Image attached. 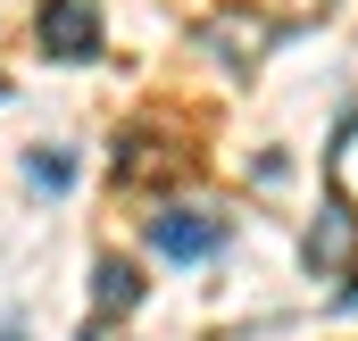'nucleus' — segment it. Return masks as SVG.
I'll return each mask as SVG.
<instances>
[{
	"mask_svg": "<svg viewBox=\"0 0 358 341\" xmlns=\"http://www.w3.org/2000/svg\"><path fill=\"white\" fill-rule=\"evenodd\" d=\"M225 233H234V225H225L217 208H159V217H150V242L167 258H217Z\"/></svg>",
	"mask_w": 358,
	"mask_h": 341,
	"instance_id": "obj_1",
	"label": "nucleus"
},
{
	"mask_svg": "<svg viewBox=\"0 0 358 341\" xmlns=\"http://www.w3.org/2000/svg\"><path fill=\"white\" fill-rule=\"evenodd\" d=\"M34 42H42L50 59H92V50H100L92 0H42V25H34Z\"/></svg>",
	"mask_w": 358,
	"mask_h": 341,
	"instance_id": "obj_2",
	"label": "nucleus"
},
{
	"mask_svg": "<svg viewBox=\"0 0 358 341\" xmlns=\"http://www.w3.org/2000/svg\"><path fill=\"white\" fill-rule=\"evenodd\" d=\"M100 308H134V266H100Z\"/></svg>",
	"mask_w": 358,
	"mask_h": 341,
	"instance_id": "obj_3",
	"label": "nucleus"
},
{
	"mask_svg": "<svg viewBox=\"0 0 358 341\" xmlns=\"http://www.w3.org/2000/svg\"><path fill=\"white\" fill-rule=\"evenodd\" d=\"M25 175H34V183H67V175H76V167H67V159H50V150H42V159H25Z\"/></svg>",
	"mask_w": 358,
	"mask_h": 341,
	"instance_id": "obj_4",
	"label": "nucleus"
},
{
	"mask_svg": "<svg viewBox=\"0 0 358 341\" xmlns=\"http://www.w3.org/2000/svg\"><path fill=\"white\" fill-rule=\"evenodd\" d=\"M0 341H25V333H0Z\"/></svg>",
	"mask_w": 358,
	"mask_h": 341,
	"instance_id": "obj_5",
	"label": "nucleus"
}]
</instances>
